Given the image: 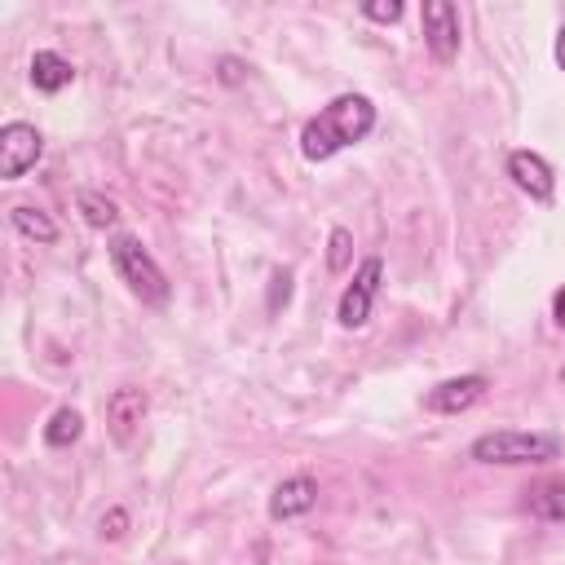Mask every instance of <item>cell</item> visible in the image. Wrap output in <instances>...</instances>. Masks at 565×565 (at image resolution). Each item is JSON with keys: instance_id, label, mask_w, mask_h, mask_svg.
Returning a JSON list of instances; mask_svg holds the SVG:
<instances>
[{"instance_id": "cell-2", "label": "cell", "mask_w": 565, "mask_h": 565, "mask_svg": "<svg viewBox=\"0 0 565 565\" xmlns=\"http://www.w3.org/2000/svg\"><path fill=\"white\" fill-rule=\"evenodd\" d=\"M468 455L477 463H503V468H521V463H547L561 455V441L552 433H525V428H499V433H481Z\"/></svg>"}, {"instance_id": "cell-16", "label": "cell", "mask_w": 565, "mask_h": 565, "mask_svg": "<svg viewBox=\"0 0 565 565\" xmlns=\"http://www.w3.org/2000/svg\"><path fill=\"white\" fill-rule=\"evenodd\" d=\"M349 265H353V234L344 225H335L331 238H327V269L331 274H344Z\"/></svg>"}, {"instance_id": "cell-17", "label": "cell", "mask_w": 565, "mask_h": 565, "mask_svg": "<svg viewBox=\"0 0 565 565\" xmlns=\"http://www.w3.org/2000/svg\"><path fill=\"white\" fill-rule=\"evenodd\" d=\"M406 9H402V0H366L362 4V18H371V22H397Z\"/></svg>"}, {"instance_id": "cell-7", "label": "cell", "mask_w": 565, "mask_h": 565, "mask_svg": "<svg viewBox=\"0 0 565 565\" xmlns=\"http://www.w3.org/2000/svg\"><path fill=\"white\" fill-rule=\"evenodd\" d=\"M146 411H150L146 388L119 384V388L106 397V428H110V437H115L119 446H128V441L137 437V428L146 424Z\"/></svg>"}, {"instance_id": "cell-12", "label": "cell", "mask_w": 565, "mask_h": 565, "mask_svg": "<svg viewBox=\"0 0 565 565\" xmlns=\"http://www.w3.org/2000/svg\"><path fill=\"white\" fill-rule=\"evenodd\" d=\"M9 221H13V230L22 234V238H31V243H57V221L44 212V207H35V203H18V207H9Z\"/></svg>"}, {"instance_id": "cell-15", "label": "cell", "mask_w": 565, "mask_h": 565, "mask_svg": "<svg viewBox=\"0 0 565 565\" xmlns=\"http://www.w3.org/2000/svg\"><path fill=\"white\" fill-rule=\"evenodd\" d=\"M79 433H84V415L75 406H57L53 419L44 424V441L49 446H71V441H79Z\"/></svg>"}, {"instance_id": "cell-21", "label": "cell", "mask_w": 565, "mask_h": 565, "mask_svg": "<svg viewBox=\"0 0 565 565\" xmlns=\"http://www.w3.org/2000/svg\"><path fill=\"white\" fill-rule=\"evenodd\" d=\"M238 71H243V66H238L234 57H225V62H221V79H225V84H238Z\"/></svg>"}, {"instance_id": "cell-6", "label": "cell", "mask_w": 565, "mask_h": 565, "mask_svg": "<svg viewBox=\"0 0 565 565\" xmlns=\"http://www.w3.org/2000/svg\"><path fill=\"white\" fill-rule=\"evenodd\" d=\"M380 278H384V260H380V256H366V260L358 265L353 282L340 291V305H335V318H340V327L358 331V327L371 318V305H375Z\"/></svg>"}, {"instance_id": "cell-9", "label": "cell", "mask_w": 565, "mask_h": 565, "mask_svg": "<svg viewBox=\"0 0 565 565\" xmlns=\"http://www.w3.org/2000/svg\"><path fill=\"white\" fill-rule=\"evenodd\" d=\"M486 384H490L486 375H450V380H441V384H433L424 393V411L459 415V411H468V406H477L486 397Z\"/></svg>"}, {"instance_id": "cell-13", "label": "cell", "mask_w": 565, "mask_h": 565, "mask_svg": "<svg viewBox=\"0 0 565 565\" xmlns=\"http://www.w3.org/2000/svg\"><path fill=\"white\" fill-rule=\"evenodd\" d=\"M530 512L543 516V521H565V477L539 481L530 490Z\"/></svg>"}, {"instance_id": "cell-18", "label": "cell", "mask_w": 565, "mask_h": 565, "mask_svg": "<svg viewBox=\"0 0 565 565\" xmlns=\"http://www.w3.org/2000/svg\"><path fill=\"white\" fill-rule=\"evenodd\" d=\"M269 282H274V287H269V313H278V309L291 300V274H287V269H274Z\"/></svg>"}, {"instance_id": "cell-23", "label": "cell", "mask_w": 565, "mask_h": 565, "mask_svg": "<svg viewBox=\"0 0 565 565\" xmlns=\"http://www.w3.org/2000/svg\"><path fill=\"white\" fill-rule=\"evenodd\" d=\"M561 384H565V366H561Z\"/></svg>"}, {"instance_id": "cell-22", "label": "cell", "mask_w": 565, "mask_h": 565, "mask_svg": "<svg viewBox=\"0 0 565 565\" xmlns=\"http://www.w3.org/2000/svg\"><path fill=\"white\" fill-rule=\"evenodd\" d=\"M556 62H561V71H565V26L556 31Z\"/></svg>"}, {"instance_id": "cell-11", "label": "cell", "mask_w": 565, "mask_h": 565, "mask_svg": "<svg viewBox=\"0 0 565 565\" xmlns=\"http://www.w3.org/2000/svg\"><path fill=\"white\" fill-rule=\"evenodd\" d=\"M71 79H75V66L62 53H53V49H35L31 53V84L40 93H62Z\"/></svg>"}, {"instance_id": "cell-19", "label": "cell", "mask_w": 565, "mask_h": 565, "mask_svg": "<svg viewBox=\"0 0 565 565\" xmlns=\"http://www.w3.org/2000/svg\"><path fill=\"white\" fill-rule=\"evenodd\" d=\"M124 525H128L124 508H110V516H102V534H110V539H119V534H124Z\"/></svg>"}, {"instance_id": "cell-14", "label": "cell", "mask_w": 565, "mask_h": 565, "mask_svg": "<svg viewBox=\"0 0 565 565\" xmlns=\"http://www.w3.org/2000/svg\"><path fill=\"white\" fill-rule=\"evenodd\" d=\"M75 207L84 212V221H88L93 230H110V225L119 221L115 199H106V194H97V190H79V194H75Z\"/></svg>"}, {"instance_id": "cell-20", "label": "cell", "mask_w": 565, "mask_h": 565, "mask_svg": "<svg viewBox=\"0 0 565 565\" xmlns=\"http://www.w3.org/2000/svg\"><path fill=\"white\" fill-rule=\"evenodd\" d=\"M552 322H556V327H565V287L552 296Z\"/></svg>"}, {"instance_id": "cell-10", "label": "cell", "mask_w": 565, "mask_h": 565, "mask_svg": "<svg viewBox=\"0 0 565 565\" xmlns=\"http://www.w3.org/2000/svg\"><path fill=\"white\" fill-rule=\"evenodd\" d=\"M318 508V481L313 477H282L269 494V516L274 521H296Z\"/></svg>"}, {"instance_id": "cell-4", "label": "cell", "mask_w": 565, "mask_h": 565, "mask_svg": "<svg viewBox=\"0 0 565 565\" xmlns=\"http://www.w3.org/2000/svg\"><path fill=\"white\" fill-rule=\"evenodd\" d=\"M419 22H424V44L433 53V62L450 66L459 57V40H463V26H459V9L450 0H424L419 9Z\"/></svg>"}, {"instance_id": "cell-8", "label": "cell", "mask_w": 565, "mask_h": 565, "mask_svg": "<svg viewBox=\"0 0 565 565\" xmlns=\"http://www.w3.org/2000/svg\"><path fill=\"white\" fill-rule=\"evenodd\" d=\"M508 177L516 181V190H525L534 203H552L556 199V172L539 150H512L508 154Z\"/></svg>"}, {"instance_id": "cell-1", "label": "cell", "mask_w": 565, "mask_h": 565, "mask_svg": "<svg viewBox=\"0 0 565 565\" xmlns=\"http://www.w3.org/2000/svg\"><path fill=\"white\" fill-rule=\"evenodd\" d=\"M371 128H375V102L366 93H340L300 128V154L309 163H327L344 146L371 137Z\"/></svg>"}, {"instance_id": "cell-3", "label": "cell", "mask_w": 565, "mask_h": 565, "mask_svg": "<svg viewBox=\"0 0 565 565\" xmlns=\"http://www.w3.org/2000/svg\"><path fill=\"white\" fill-rule=\"evenodd\" d=\"M110 265L119 274V282L141 300V305H163L168 300V278L154 265V256L141 247V238L132 234H115L110 238Z\"/></svg>"}, {"instance_id": "cell-5", "label": "cell", "mask_w": 565, "mask_h": 565, "mask_svg": "<svg viewBox=\"0 0 565 565\" xmlns=\"http://www.w3.org/2000/svg\"><path fill=\"white\" fill-rule=\"evenodd\" d=\"M40 154H44V137H40L35 124L13 119V124L0 128V177H4V181L26 177V172L40 163Z\"/></svg>"}]
</instances>
